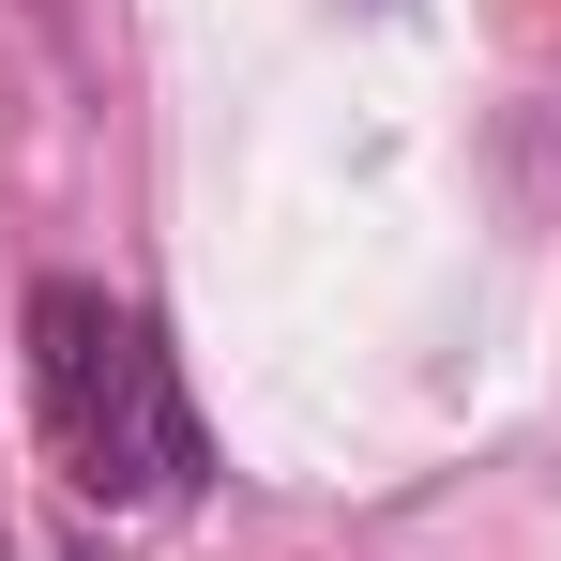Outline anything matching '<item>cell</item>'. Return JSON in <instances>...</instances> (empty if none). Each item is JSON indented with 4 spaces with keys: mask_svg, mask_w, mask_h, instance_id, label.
I'll return each mask as SVG.
<instances>
[{
    "mask_svg": "<svg viewBox=\"0 0 561 561\" xmlns=\"http://www.w3.org/2000/svg\"><path fill=\"white\" fill-rule=\"evenodd\" d=\"M31 425H46L61 485L106 501V516H168V501H197V470H213L168 334H152L137 304L77 288V274L31 288Z\"/></svg>",
    "mask_w": 561,
    "mask_h": 561,
    "instance_id": "6da1fadb",
    "label": "cell"
}]
</instances>
